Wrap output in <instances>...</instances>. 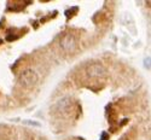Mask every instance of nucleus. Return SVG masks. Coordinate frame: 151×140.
Instances as JSON below:
<instances>
[{"label":"nucleus","mask_w":151,"mask_h":140,"mask_svg":"<svg viewBox=\"0 0 151 140\" xmlns=\"http://www.w3.org/2000/svg\"><path fill=\"white\" fill-rule=\"evenodd\" d=\"M56 109L59 113H63V115H65V113L69 112V110L71 109V100L70 98L65 97V98H62L58 103L56 104Z\"/></svg>","instance_id":"obj_4"},{"label":"nucleus","mask_w":151,"mask_h":140,"mask_svg":"<svg viewBox=\"0 0 151 140\" xmlns=\"http://www.w3.org/2000/svg\"><path fill=\"white\" fill-rule=\"evenodd\" d=\"M86 74L88 78H104L106 75V69L100 63H93L86 68Z\"/></svg>","instance_id":"obj_3"},{"label":"nucleus","mask_w":151,"mask_h":140,"mask_svg":"<svg viewBox=\"0 0 151 140\" xmlns=\"http://www.w3.org/2000/svg\"><path fill=\"white\" fill-rule=\"evenodd\" d=\"M143 63H144V68L145 69H151V57H145Z\"/></svg>","instance_id":"obj_6"},{"label":"nucleus","mask_w":151,"mask_h":140,"mask_svg":"<svg viewBox=\"0 0 151 140\" xmlns=\"http://www.w3.org/2000/svg\"><path fill=\"white\" fill-rule=\"evenodd\" d=\"M18 82L23 86V87H33L36 82H37V74L32 70V69H27V70H24L19 74L18 76Z\"/></svg>","instance_id":"obj_1"},{"label":"nucleus","mask_w":151,"mask_h":140,"mask_svg":"<svg viewBox=\"0 0 151 140\" xmlns=\"http://www.w3.org/2000/svg\"><path fill=\"white\" fill-rule=\"evenodd\" d=\"M22 123H23V124H28V126H34V127H40V126H41L39 122L32 121V120H23Z\"/></svg>","instance_id":"obj_5"},{"label":"nucleus","mask_w":151,"mask_h":140,"mask_svg":"<svg viewBox=\"0 0 151 140\" xmlns=\"http://www.w3.org/2000/svg\"><path fill=\"white\" fill-rule=\"evenodd\" d=\"M59 46L64 51L65 53H73L76 50V40L73 34H64L60 40H59Z\"/></svg>","instance_id":"obj_2"}]
</instances>
